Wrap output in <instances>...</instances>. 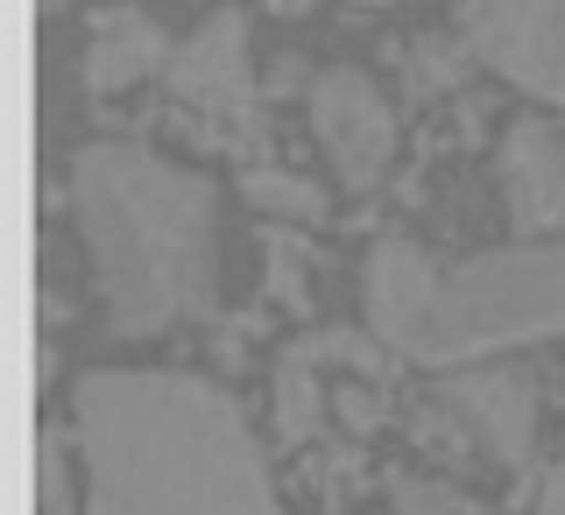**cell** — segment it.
Returning a JSON list of instances; mask_svg holds the SVG:
<instances>
[{
  "instance_id": "16",
  "label": "cell",
  "mask_w": 565,
  "mask_h": 515,
  "mask_svg": "<svg viewBox=\"0 0 565 515\" xmlns=\"http://www.w3.org/2000/svg\"><path fill=\"white\" fill-rule=\"evenodd\" d=\"M396 515H459V508H452L438 487H403V494H396Z\"/></svg>"
},
{
  "instance_id": "11",
  "label": "cell",
  "mask_w": 565,
  "mask_h": 515,
  "mask_svg": "<svg viewBox=\"0 0 565 515\" xmlns=\"http://www.w3.org/2000/svg\"><path fill=\"white\" fill-rule=\"evenodd\" d=\"M241 191H247V199H255L262 212H276V219H297V226L326 219V191H318L311 176H297V170H276V163H247Z\"/></svg>"
},
{
  "instance_id": "2",
  "label": "cell",
  "mask_w": 565,
  "mask_h": 515,
  "mask_svg": "<svg viewBox=\"0 0 565 515\" xmlns=\"http://www.w3.org/2000/svg\"><path fill=\"white\" fill-rule=\"evenodd\" d=\"M78 226L93 240L106 325L156 340L212 311V184L135 141H93L71 163Z\"/></svg>"
},
{
  "instance_id": "12",
  "label": "cell",
  "mask_w": 565,
  "mask_h": 515,
  "mask_svg": "<svg viewBox=\"0 0 565 515\" xmlns=\"http://www.w3.org/2000/svg\"><path fill=\"white\" fill-rule=\"evenodd\" d=\"M473 50L467 43H452V35H417L411 50H403V93L411 99H438V93H452L459 85V71H467Z\"/></svg>"
},
{
  "instance_id": "4",
  "label": "cell",
  "mask_w": 565,
  "mask_h": 515,
  "mask_svg": "<svg viewBox=\"0 0 565 515\" xmlns=\"http://www.w3.org/2000/svg\"><path fill=\"white\" fill-rule=\"evenodd\" d=\"M170 93L191 106V114L220 120V141L241 149L247 163H262L269 149V128H262V106H255V71H247V22L234 8L205 14L199 29L177 43L170 57Z\"/></svg>"
},
{
  "instance_id": "8",
  "label": "cell",
  "mask_w": 565,
  "mask_h": 515,
  "mask_svg": "<svg viewBox=\"0 0 565 515\" xmlns=\"http://www.w3.org/2000/svg\"><path fill=\"white\" fill-rule=\"evenodd\" d=\"M502 170V199H509V219L523 234H552L565 226V141L552 120H516L494 155Z\"/></svg>"
},
{
  "instance_id": "17",
  "label": "cell",
  "mask_w": 565,
  "mask_h": 515,
  "mask_svg": "<svg viewBox=\"0 0 565 515\" xmlns=\"http://www.w3.org/2000/svg\"><path fill=\"white\" fill-rule=\"evenodd\" d=\"M537 515H565V459L552 473H544V487H537Z\"/></svg>"
},
{
  "instance_id": "19",
  "label": "cell",
  "mask_w": 565,
  "mask_h": 515,
  "mask_svg": "<svg viewBox=\"0 0 565 515\" xmlns=\"http://www.w3.org/2000/svg\"><path fill=\"white\" fill-rule=\"evenodd\" d=\"M57 8H64V0H43V14H57Z\"/></svg>"
},
{
  "instance_id": "18",
  "label": "cell",
  "mask_w": 565,
  "mask_h": 515,
  "mask_svg": "<svg viewBox=\"0 0 565 515\" xmlns=\"http://www.w3.org/2000/svg\"><path fill=\"white\" fill-rule=\"evenodd\" d=\"M353 8H396V0H353Z\"/></svg>"
},
{
  "instance_id": "10",
  "label": "cell",
  "mask_w": 565,
  "mask_h": 515,
  "mask_svg": "<svg viewBox=\"0 0 565 515\" xmlns=\"http://www.w3.org/2000/svg\"><path fill=\"white\" fill-rule=\"evenodd\" d=\"M318 367H326V353H318V332H305V340H290V346L276 353V431H282V446H311L318 423H326Z\"/></svg>"
},
{
  "instance_id": "6",
  "label": "cell",
  "mask_w": 565,
  "mask_h": 515,
  "mask_svg": "<svg viewBox=\"0 0 565 515\" xmlns=\"http://www.w3.org/2000/svg\"><path fill=\"white\" fill-rule=\"evenodd\" d=\"M305 106H311V135L318 149L340 163V184L347 191H375L388 155H396V114L361 71H318L305 85Z\"/></svg>"
},
{
  "instance_id": "3",
  "label": "cell",
  "mask_w": 565,
  "mask_h": 515,
  "mask_svg": "<svg viewBox=\"0 0 565 515\" xmlns=\"http://www.w3.org/2000/svg\"><path fill=\"white\" fill-rule=\"evenodd\" d=\"M367 325L375 346L424 367H473L494 346L565 332V240H523L438 269L411 240H375L367 255Z\"/></svg>"
},
{
  "instance_id": "7",
  "label": "cell",
  "mask_w": 565,
  "mask_h": 515,
  "mask_svg": "<svg viewBox=\"0 0 565 515\" xmlns=\"http://www.w3.org/2000/svg\"><path fill=\"white\" fill-rule=\"evenodd\" d=\"M438 403L467 423L481 459H494L509 473L530 459V438H537V382L523 367H459Z\"/></svg>"
},
{
  "instance_id": "5",
  "label": "cell",
  "mask_w": 565,
  "mask_h": 515,
  "mask_svg": "<svg viewBox=\"0 0 565 515\" xmlns=\"http://www.w3.org/2000/svg\"><path fill=\"white\" fill-rule=\"evenodd\" d=\"M459 43L530 99H565V0H459Z\"/></svg>"
},
{
  "instance_id": "1",
  "label": "cell",
  "mask_w": 565,
  "mask_h": 515,
  "mask_svg": "<svg viewBox=\"0 0 565 515\" xmlns=\"http://www.w3.org/2000/svg\"><path fill=\"white\" fill-rule=\"evenodd\" d=\"M85 515H282L226 388L163 367L78 382Z\"/></svg>"
},
{
  "instance_id": "9",
  "label": "cell",
  "mask_w": 565,
  "mask_h": 515,
  "mask_svg": "<svg viewBox=\"0 0 565 515\" xmlns=\"http://www.w3.org/2000/svg\"><path fill=\"white\" fill-rule=\"evenodd\" d=\"M170 35L149 22L141 8H106L93 22V43H85V85L93 93H128L149 71H170Z\"/></svg>"
},
{
  "instance_id": "13",
  "label": "cell",
  "mask_w": 565,
  "mask_h": 515,
  "mask_svg": "<svg viewBox=\"0 0 565 515\" xmlns=\"http://www.w3.org/2000/svg\"><path fill=\"white\" fill-rule=\"evenodd\" d=\"M269 297L276 304H290V311H305V240L290 234V226H276L269 234Z\"/></svg>"
},
{
  "instance_id": "14",
  "label": "cell",
  "mask_w": 565,
  "mask_h": 515,
  "mask_svg": "<svg viewBox=\"0 0 565 515\" xmlns=\"http://www.w3.org/2000/svg\"><path fill=\"white\" fill-rule=\"evenodd\" d=\"M35 515H71V487H64V446L57 423L35 431Z\"/></svg>"
},
{
  "instance_id": "15",
  "label": "cell",
  "mask_w": 565,
  "mask_h": 515,
  "mask_svg": "<svg viewBox=\"0 0 565 515\" xmlns=\"http://www.w3.org/2000/svg\"><path fill=\"white\" fill-rule=\"evenodd\" d=\"M340 417H347V431H375V423H382V396H375V388H340Z\"/></svg>"
}]
</instances>
